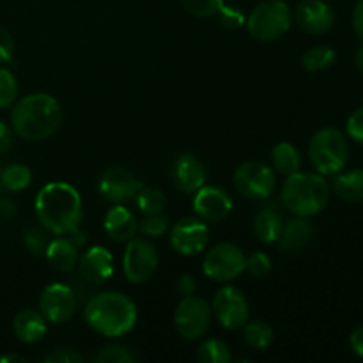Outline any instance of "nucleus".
<instances>
[{"label": "nucleus", "mask_w": 363, "mask_h": 363, "mask_svg": "<svg viewBox=\"0 0 363 363\" xmlns=\"http://www.w3.org/2000/svg\"><path fill=\"white\" fill-rule=\"evenodd\" d=\"M350 346H351V351L363 360V326H358V328L351 333Z\"/></svg>", "instance_id": "obj_44"}, {"label": "nucleus", "mask_w": 363, "mask_h": 363, "mask_svg": "<svg viewBox=\"0 0 363 363\" xmlns=\"http://www.w3.org/2000/svg\"><path fill=\"white\" fill-rule=\"evenodd\" d=\"M330 183L319 172H294L287 176L280 190V202L294 216L312 218L328 206Z\"/></svg>", "instance_id": "obj_4"}, {"label": "nucleus", "mask_w": 363, "mask_h": 363, "mask_svg": "<svg viewBox=\"0 0 363 363\" xmlns=\"http://www.w3.org/2000/svg\"><path fill=\"white\" fill-rule=\"evenodd\" d=\"M233 183L238 194L252 201H264L272 197L277 188V172L264 162H245L234 170Z\"/></svg>", "instance_id": "obj_8"}, {"label": "nucleus", "mask_w": 363, "mask_h": 363, "mask_svg": "<svg viewBox=\"0 0 363 363\" xmlns=\"http://www.w3.org/2000/svg\"><path fill=\"white\" fill-rule=\"evenodd\" d=\"M194 211L204 222H223L233 213V199L220 186L204 184L194 194Z\"/></svg>", "instance_id": "obj_16"}, {"label": "nucleus", "mask_w": 363, "mask_h": 363, "mask_svg": "<svg viewBox=\"0 0 363 363\" xmlns=\"http://www.w3.org/2000/svg\"><path fill=\"white\" fill-rule=\"evenodd\" d=\"M30 183L32 170L27 165H23V163H9L0 172V184L4 186V190L13 191V194L27 190Z\"/></svg>", "instance_id": "obj_27"}, {"label": "nucleus", "mask_w": 363, "mask_h": 363, "mask_svg": "<svg viewBox=\"0 0 363 363\" xmlns=\"http://www.w3.org/2000/svg\"><path fill=\"white\" fill-rule=\"evenodd\" d=\"M272 165L273 170L280 176H291L298 172L301 167V155L298 147L291 142H279L272 149Z\"/></svg>", "instance_id": "obj_25"}, {"label": "nucleus", "mask_w": 363, "mask_h": 363, "mask_svg": "<svg viewBox=\"0 0 363 363\" xmlns=\"http://www.w3.org/2000/svg\"><path fill=\"white\" fill-rule=\"evenodd\" d=\"M245 262L247 255L241 247L230 241H223L209 248L202 261V272L213 282H233L241 273H245Z\"/></svg>", "instance_id": "obj_7"}, {"label": "nucleus", "mask_w": 363, "mask_h": 363, "mask_svg": "<svg viewBox=\"0 0 363 363\" xmlns=\"http://www.w3.org/2000/svg\"><path fill=\"white\" fill-rule=\"evenodd\" d=\"M312 238H314V227L308 222V218L293 216L291 220L284 222L282 234L277 243H279L280 250L286 254H296L311 245Z\"/></svg>", "instance_id": "obj_20"}, {"label": "nucleus", "mask_w": 363, "mask_h": 363, "mask_svg": "<svg viewBox=\"0 0 363 363\" xmlns=\"http://www.w3.org/2000/svg\"><path fill=\"white\" fill-rule=\"evenodd\" d=\"M77 303V296L67 284L53 282L46 286L39 296V312L52 325H62L73 318Z\"/></svg>", "instance_id": "obj_13"}, {"label": "nucleus", "mask_w": 363, "mask_h": 363, "mask_svg": "<svg viewBox=\"0 0 363 363\" xmlns=\"http://www.w3.org/2000/svg\"><path fill=\"white\" fill-rule=\"evenodd\" d=\"M346 135L357 144L363 145V106L354 110L346 123Z\"/></svg>", "instance_id": "obj_38"}, {"label": "nucleus", "mask_w": 363, "mask_h": 363, "mask_svg": "<svg viewBox=\"0 0 363 363\" xmlns=\"http://www.w3.org/2000/svg\"><path fill=\"white\" fill-rule=\"evenodd\" d=\"M195 289H197V282L191 275H179L176 280V293L183 296H190V294H195Z\"/></svg>", "instance_id": "obj_41"}, {"label": "nucleus", "mask_w": 363, "mask_h": 363, "mask_svg": "<svg viewBox=\"0 0 363 363\" xmlns=\"http://www.w3.org/2000/svg\"><path fill=\"white\" fill-rule=\"evenodd\" d=\"M84 319L89 328L106 339H117L137 325V305L130 296L117 291L94 294L84 308Z\"/></svg>", "instance_id": "obj_3"}, {"label": "nucleus", "mask_w": 363, "mask_h": 363, "mask_svg": "<svg viewBox=\"0 0 363 363\" xmlns=\"http://www.w3.org/2000/svg\"><path fill=\"white\" fill-rule=\"evenodd\" d=\"M23 243H25V247L28 248V250L32 252V254H35V255H39L41 254V252H45V248H46V238H45V234L43 233H39L38 229H27L23 233Z\"/></svg>", "instance_id": "obj_39"}, {"label": "nucleus", "mask_w": 363, "mask_h": 363, "mask_svg": "<svg viewBox=\"0 0 363 363\" xmlns=\"http://www.w3.org/2000/svg\"><path fill=\"white\" fill-rule=\"evenodd\" d=\"M211 312L225 330H240L250 319V307L243 291L234 286H223L215 293Z\"/></svg>", "instance_id": "obj_11"}, {"label": "nucleus", "mask_w": 363, "mask_h": 363, "mask_svg": "<svg viewBox=\"0 0 363 363\" xmlns=\"http://www.w3.org/2000/svg\"><path fill=\"white\" fill-rule=\"evenodd\" d=\"M351 25H353L354 34L363 41V0L354 6L353 14H351Z\"/></svg>", "instance_id": "obj_42"}, {"label": "nucleus", "mask_w": 363, "mask_h": 363, "mask_svg": "<svg viewBox=\"0 0 363 363\" xmlns=\"http://www.w3.org/2000/svg\"><path fill=\"white\" fill-rule=\"evenodd\" d=\"M170 247L184 257H191L206 250L209 243V227L202 218L184 216L179 218L169 230Z\"/></svg>", "instance_id": "obj_12"}, {"label": "nucleus", "mask_w": 363, "mask_h": 363, "mask_svg": "<svg viewBox=\"0 0 363 363\" xmlns=\"http://www.w3.org/2000/svg\"><path fill=\"white\" fill-rule=\"evenodd\" d=\"M184 9L195 18H211L216 16L220 7L223 6V0H181Z\"/></svg>", "instance_id": "obj_36"}, {"label": "nucleus", "mask_w": 363, "mask_h": 363, "mask_svg": "<svg viewBox=\"0 0 363 363\" xmlns=\"http://www.w3.org/2000/svg\"><path fill=\"white\" fill-rule=\"evenodd\" d=\"M284 229V218L273 208H261L254 216V234L261 243L273 245L279 241Z\"/></svg>", "instance_id": "obj_24"}, {"label": "nucleus", "mask_w": 363, "mask_h": 363, "mask_svg": "<svg viewBox=\"0 0 363 363\" xmlns=\"http://www.w3.org/2000/svg\"><path fill=\"white\" fill-rule=\"evenodd\" d=\"M275 333H273L272 326L266 325L262 321H250L248 319L243 325V340L250 350L255 351H266L273 344Z\"/></svg>", "instance_id": "obj_26"}, {"label": "nucleus", "mask_w": 363, "mask_h": 363, "mask_svg": "<svg viewBox=\"0 0 363 363\" xmlns=\"http://www.w3.org/2000/svg\"><path fill=\"white\" fill-rule=\"evenodd\" d=\"M35 216L48 233L62 236L80 227L84 201L77 188L64 181H53L39 190L34 202Z\"/></svg>", "instance_id": "obj_1"}, {"label": "nucleus", "mask_w": 363, "mask_h": 363, "mask_svg": "<svg viewBox=\"0 0 363 363\" xmlns=\"http://www.w3.org/2000/svg\"><path fill=\"white\" fill-rule=\"evenodd\" d=\"M293 20L305 34L323 35L335 25V13L328 0H301L294 9Z\"/></svg>", "instance_id": "obj_15"}, {"label": "nucleus", "mask_w": 363, "mask_h": 363, "mask_svg": "<svg viewBox=\"0 0 363 363\" xmlns=\"http://www.w3.org/2000/svg\"><path fill=\"white\" fill-rule=\"evenodd\" d=\"M158 250L147 238H137L126 243L123 255V272L128 282L144 284L155 275L158 268Z\"/></svg>", "instance_id": "obj_10"}, {"label": "nucleus", "mask_w": 363, "mask_h": 363, "mask_svg": "<svg viewBox=\"0 0 363 363\" xmlns=\"http://www.w3.org/2000/svg\"><path fill=\"white\" fill-rule=\"evenodd\" d=\"M13 50H14V41L13 35L7 28L0 27V66L6 62H9L11 57H13Z\"/></svg>", "instance_id": "obj_40"}, {"label": "nucleus", "mask_w": 363, "mask_h": 363, "mask_svg": "<svg viewBox=\"0 0 363 363\" xmlns=\"http://www.w3.org/2000/svg\"><path fill=\"white\" fill-rule=\"evenodd\" d=\"M354 66H357V69L363 73V46H360L357 52V55H354Z\"/></svg>", "instance_id": "obj_47"}, {"label": "nucleus", "mask_w": 363, "mask_h": 363, "mask_svg": "<svg viewBox=\"0 0 363 363\" xmlns=\"http://www.w3.org/2000/svg\"><path fill=\"white\" fill-rule=\"evenodd\" d=\"M332 190L340 201L358 204L363 202V169H353L333 176Z\"/></svg>", "instance_id": "obj_23"}, {"label": "nucleus", "mask_w": 363, "mask_h": 363, "mask_svg": "<svg viewBox=\"0 0 363 363\" xmlns=\"http://www.w3.org/2000/svg\"><path fill=\"white\" fill-rule=\"evenodd\" d=\"M169 230V220L163 215H144L138 223V233L147 240L162 238Z\"/></svg>", "instance_id": "obj_33"}, {"label": "nucleus", "mask_w": 363, "mask_h": 363, "mask_svg": "<svg viewBox=\"0 0 363 363\" xmlns=\"http://www.w3.org/2000/svg\"><path fill=\"white\" fill-rule=\"evenodd\" d=\"M16 215V204L11 199H0V218L9 220Z\"/></svg>", "instance_id": "obj_45"}, {"label": "nucleus", "mask_w": 363, "mask_h": 363, "mask_svg": "<svg viewBox=\"0 0 363 363\" xmlns=\"http://www.w3.org/2000/svg\"><path fill=\"white\" fill-rule=\"evenodd\" d=\"M335 60L337 52L332 46L318 45L312 46L311 50H307L303 53V57H301V66L307 71H311V73H319V71L330 69L335 64Z\"/></svg>", "instance_id": "obj_28"}, {"label": "nucleus", "mask_w": 363, "mask_h": 363, "mask_svg": "<svg viewBox=\"0 0 363 363\" xmlns=\"http://www.w3.org/2000/svg\"><path fill=\"white\" fill-rule=\"evenodd\" d=\"M350 140L347 135L337 128H321L308 142V160L315 172L321 176H335L350 162Z\"/></svg>", "instance_id": "obj_5"}, {"label": "nucleus", "mask_w": 363, "mask_h": 363, "mask_svg": "<svg viewBox=\"0 0 363 363\" xmlns=\"http://www.w3.org/2000/svg\"><path fill=\"white\" fill-rule=\"evenodd\" d=\"M96 363H133L137 362V357L133 351L121 344H110V346L101 347L92 358Z\"/></svg>", "instance_id": "obj_31"}, {"label": "nucleus", "mask_w": 363, "mask_h": 363, "mask_svg": "<svg viewBox=\"0 0 363 363\" xmlns=\"http://www.w3.org/2000/svg\"><path fill=\"white\" fill-rule=\"evenodd\" d=\"M213 321V312L208 301L201 296H183L174 311V326L186 340H197L208 333Z\"/></svg>", "instance_id": "obj_9"}, {"label": "nucleus", "mask_w": 363, "mask_h": 363, "mask_svg": "<svg viewBox=\"0 0 363 363\" xmlns=\"http://www.w3.org/2000/svg\"><path fill=\"white\" fill-rule=\"evenodd\" d=\"M245 272L254 279H264L272 272V259L264 252H252L250 255H247Z\"/></svg>", "instance_id": "obj_35"}, {"label": "nucleus", "mask_w": 363, "mask_h": 363, "mask_svg": "<svg viewBox=\"0 0 363 363\" xmlns=\"http://www.w3.org/2000/svg\"><path fill=\"white\" fill-rule=\"evenodd\" d=\"M293 25V11L284 0L259 2L247 16V30L257 41L273 43L284 38Z\"/></svg>", "instance_id": "obj_6"}, {"label": "nucleus", "mask_w": 363, "mask_h": 363, "mask_svg": "<svg viewBox=\"0 0 363 363\" xmlns=\"http://www.w3.org/2000/svg\"><path fill=\"white\" fill-rule=\"evenodd\" d=\"M170 177H172L174 186L183 194H195L199 188H202L208 179V170L206 165L191 152H181L174 158L170 167Z\"/></svg>", "instance_id": "obj_17"}, {"label": "nucleus", "mask_w": 363, "mask_h": 363, "mask_svg": "<svg viewBox=\"0 0 363 363\" xmlns=\"http://www.w3.org/2000/svg\"><path fill=\"white\" fill-rule=\"evenodd\" d=\"M216 16H218L220 25L223 28H227V30H240V28H243L247 25V14L243 13V9H240L236 6H227V4H223Z\"/></svg>", "instance_id": "obj_34"}, {"label": "nucleus", "mask_w": 363, "mask_h": 363, "mask_svg": "<svg viewBox=\"0 0 363 363\" xmlns=\"http://www.w3.org/2000/svg\"><path fill=\"white\" fill-rule=\"evenodd\" d=\"M43 314L34 308H25L18 312L13 319V332L16 339L23 344H38L45 339L48 326Z\"/></svg>", "instance_id": "obj_22"}, {"label": "nucleus", "mask_w": 363, "mask_h": 363, "mask_svg": "<svg viewBox=\"0 0 363 363\" xmlns=\"http://www.w3.org/2000/svg\"><path fill=\"white\" fill-rule=\"evenodd\" d=\"M14 362L25 363L27 360H25L23 357H20V354H6V357L0 358V363H14Z\"/></svg>", "instance_id": "obj_46"}, {"label": "nucleus", "mask_w": 363, "mask_h": 363, "mask_svg": "<svg viewBox=\"0 0 363 363\" xmlns=\"http://www.w3.org/2000/svg\"><path fill=\"white\" fill-rule=\"evenodd\" d=\"M18 99L16 77L7 67H0V108H11Z\"/></svg>", "instance_id": "obj_32"}, {"label": "nucleus", "mask_w": 363, "mask_h": 363, "mask_svg": "<svg viewBox=\"0 0 363 363\" xmlns=\"http://www.w3.org/2000/svg\"><path fill=\"white\" fill-rule=\"evenodd\" d=\"M142 186H144L142 181L131 170L119 165L106 169L98 181V191L105 201L112 204H124L128 201H133Z\"/></svg>", "instance_id": "obj_14"}, {"label": "nucleus", "mask_w": 363, "mask_h": 363, "mask_svg": "<svg viewBox=\"0 0 363 363\" xmlns=\"http://www.w3.org/2000/svg\"><path fill=\"white\" fill-rule=\"evenodd\" d=\"M11 144H13V128L0 121V155H4Z\"/></svg>", "instance_id": "obj_43"}, {"label": "nucleus", "mask_w": 363, "mask_h": 363, "mask_svg": "<svg viewBox=\"0 0 363 363\" xmlns=\"http://www.w3.org/2000/svg\"><path fill=\"white\" fill-rule=\"evenodd\" d=\"M284 2H287V0H284Z\"/></svg>", "instance_id": "obj_48"}, {"label": "nucleus", "mask_w": 363, "mask_h": 363, "mask_svg": "<svg viewBox=\"0 0 363 363\" xmlns=\"http://www.w3.org/2000/svg\"><path fill=\"white\" fill-rule=\"evenodd\" d=\"M106 236L116 243H128L138 233V222L133 213L123 204H116L105 213L103 218Z\"/></svg>", "instance_id": "obj_19"}, {"label": "nucleus", "mask_w": 363, "mask_h": 363, "mask_svg": "<svg viewBox=\"0 0 363 363\" xmlns=\"http://www.w3.org/2000/svg\"><path fill=\"white\" fill-rule=\"evenodd\" d=\"M80 275L91 284H103L113 273V255L105 247H91L78 259Z\"/></svg>", "instance_id": "obj_18"}, {"label": "nucleus", "mask_w": 363, "mask_h": 363, "mask_svg": "<svg viewBox=\"0 0 363 363\" xmlns=\"http://www.w3.org/2000/svg\"><path fill=\"white\" fill-rule=\"evenodd\" d=\"M45 257L55 272L69 273L78 266L80 248L69 240L67 234H62V238H55V240L46 245Z\"/></svg>", "instance_id": "obj_21"}, {"label": "nucleus", "mask_w": 363, "mask_h": 363, "mask_svg": "<svg viewBox=\"0 0 363 363\" xmlns=\"http://www.w3.org/2000/svg\"><path fill=\"white\" fill-rule=\"evenodd\" d=\"M43 360L46 363H82L84 357L71 347H57V350L50 351Z\"/></svg>", "instance_id": "obj_37"}, {"label": "nucleus", "mask_w": 363, "mask_h": 363, "mask_svg": "<svg viewBox=\"0 0 363 363\" xmlns=\"http://www.w3.org/2000/svg\"><path fill=\"white\" fill-rule=\"evenodd\" d=\"M197 360L201 363H230L233 353L222 339L211 337L199 346Z\"/></svg>", "instance_id": "obj_30"}, {"label": "nucleus", "mask_w": 363, "mask_h": 363, "mask_svg": "<svg viewBox=\"0 0 363 363\" xmlns=\"http://www.w3.org/2000/svg\"><path fill=\"white\" fill-rule=\"evenodd\" d=\"M62 123V108L53 96L34 92L16 99L11 106V128L28 142H41L52 137Z\"/></svg>", "instance_id": "obj_2"}, {"label": "nucleus", "mask_w": 363, "mask_h": 363, "mask_svg": "<svg viewBox=\"0 0 363 363\" xmlns=\"http://www.w3.org/2000/svg\"><path fill=\"white\" fill-rule=\"evenodd\" d=\"M133 201L142 215H163L167 209V197L160 188L142 186Z\"/></svg>", "instance_id": "obj_29"}]
</instances>
